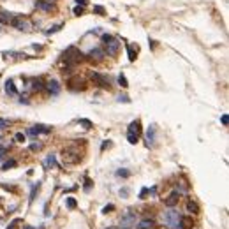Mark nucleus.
<instances>
[{"label": "nucleus", "mask_w": 229, "mask_h": 229, "mask_svg": "<svg viewBox=\"0 0 229 229\" xmlns=\"http://www.w3.org/2000/svg\"><path fill=\"white\" fill-rule=\"evenodd\" d=\"M93 12H97V14H101V16H102V14H104L106 11H104V7H102V6H95V7H93Z\"/></svg>", "instance_id": "38"}, {"label": "nucleus", "mask_w": 229, "mask_h": 229, "mask_svg": "<svg viewBox=\"0 0 229 229\" xmlns=\"http://www.w3.org/2000/svg\"><path fill=\"white\" fill-rule=\"evenodd\" d=\"M23 229H35V227H32V226H25Z\"/></svg>", "instance_id": "47"}, {"label": "nucleus", "mask_w": 229, "mask_h": 229, "mask_svg": "<svg viewBox=\"0 0 229 229\" xmlns=\"http://www.w3.org/2000/svg\"><path fill=\"white\" fill-rule=\"evenodd\" d=\"M136 220H137V215L136 213H125L123 217L120 218V229H132V227H136Z\"/></svg>", "instance_id": "5"}, {"label": "nucleus", "mask_w": 229, "mask_h": 229, "mask_svg": "<svg viewBox=\"0 0 229 229\" xmlns=\"http://www.w3.org/2000/svg\"><path fill=\"white\" fill-rule=\"evenodd\" d=\"M127 134H134V136L139 137V134H141V122H139V120L131 122V125H129V131H127Z\"/></svg>", "instance_id": "13"}, {"label": "nucleus", "mask_w": 229, "mask_h": 229, "mask_svg": "<svg viewBox=\"0 0 229 229\" xmlns=\"http://www.w3.org/2000/svg\"><path fill=\"white\" fill-rule=\"evenodd\" d=\"M118 83H120V87H123V88L129 87V83H127V78L123 76V74H120V76H118Z\"/></svg>", "instance_id": "30"}, {"label": "nucleus", "mask_w": 229, "mask_h": 229, "mask_svg": "<svg viewBox=\"0 0 229 229\" xmlns=\"http://www.w3.org/2000/svg\"><path fill=\"white\" fill-rule=\"evenodd\" d=\"M14 166H16V160H14V159H11V160L4 162V166H2V171H7L9 168H14Z\"/></svg>", "instance_id": "25"}, {"label": "nucleus", "mask_w": 229, "mask_h": 229, "mask_svg": "<svg viewBox=\"0 0 229 229\" xmlns=\"http://www.w3.org/2000/svg\"><path fill=\"white\" fill-rule=\"evenodd\" d=\"M116 101H118V102H125V104H129V102H131L129 95H125V93H123V95H118V99H116Z\"/></svg>", "instance_id": "31"}, {"label": "nucleus", "mask_w": 229, "mask_h": 229, "mask_svg": "<svg viewBox=\"0 0 229 229\" xmlns=\"http://www.w3.org/2000/svg\"><path fill=\"white\" fill-rule=\"evenodd\" d=\"M155 227V220L153 218H143L141 222L137 224V229H152Z\"/></svg>", "instance_id": "18"}, {"label": "nucleus", "mask_w": 229, "mask_h": 229, "mask_svg": "<svg viewBox=\"0 0 229 229\" xmlns=\"http://www.w3.org/2000/svg\"><path fill=\"white\" fill-rule=\"evenodd\" d=\"M43 88H44V83L41 79H32V90L37 92V90H43Z\"/></svg>", "instance_id": "21"}, {"label": "nucleus", "mask_w": 229, "mask_h": 229, "mask_svg": "<svg viewBox=\"0 0 229 229\" xmlns=\"http://www.w3.org/2000/svg\"><path fill=\"white\" fill-rule=\"evenodd\" d=\"M41 148H43V143H32V145H30V150H32V152H39Z\"/></svg>", "instance_id": "32"}, {"label": "nucleus", "mask_w": 229, "mask_h": 229, "mask_svg": "<svg viewBox=\"0 0 229 229\" xmlns=\"http://www.w3.org/2000/svg\"><path fill=\"white\" fill-rule=\"evenodd\" d=\"M129 175H131V173H129L127 169H118V171H116V176H118V178H129Z\"/></svg>", "instance_id": "28"}, {"label": "nucleus", "mask_w": 229, "mask_h": 229, "mask_svg": "<svg viewBox=\"0 0 229 229\" xmlns=\"http://www.w3.org/2000/svg\"><path fill=\"white\" fill-rule=\"evenodd\" d=\"M178 203H180V192H176V191L171 192V194L164 199V204H166L168 208H175Z\"/></svg>", "instance_id": "9"}, {"label": "nucleus", "mask_w": 229, "mask_h": 229, "mask_svg": "<svg viewBox=\"0 0 229 229\" xmlns=\"http://www.w3.org/2000/svg\"><path fill=\"white\" fill-rule=\"evenodd\" d=\"M44 166H46V168H49V166H56V159H55V155H48Z\"/></svg>", "instance_id": "23"}, {"label": "nucleus", "mask_w": 229, "mask_h": 229, "mask_svg": "<svg viewBox=\"0 0 229 229\" xmlns=\"http://www.w3.org/2000/svg\"><path fill=\"white\" fill-rule=\"evenodd\" d=\"M185 212L187 213H199V204H197L196 201L189 199V201L185 203Z\"/></svg>", "instance_id": "16"}, {"label": "nucleus", "mask_w": 229, "mask_h": 229, "mask_svg": "<svg viewBox=\"0 0 229 229\" xmlns=\"http://www.w3.org/2000/svg\"><path fill=\"white\" fill-rule=\"evenodd\" d=\"M180 226H182V229H192L194 227V220H192L189 215H182L180 217Z\"/></svg>", "instance_id": "15"}, {"label": "nucleus", "mask_w": 229, "mask_h": 229, "mask_svg": "<svg viewBox=\"0 0 229 229\" xmlns=\"http://www.w3.org/2000/svg\"><path fill=\"white\" fill-rule=\"evenodd\" d=\"M35 7L41 9V11H51L53 9L51 2H46V0H35Z\"/></svg>", "instance_id": "19"}, {"label": "nucleus", "mask_w": 229, "mask_h": 229, "mask_svg": "<svg viewBox=\"0 0 229 229\" xmlns=\"http://www.w3.org/2000/svg\"><path fill=\"white\" fill-rule=\"evenodd\" d=\"M44 88L48 90L49 95H58V93H60V85H58L56 79H49V81L44 85Z\"/></svg>", "instance_id": "10"}, {"label": "nucleus", "mask_w": 229, "mask_h": 229, "mask_svg": "<svg viewBox=\"0 0 229 229\" xmlns=\"http://www.w3.org/2000/svg\"><path fill=\"white\" fill-rule=\"evenodd\" d=\"M102 44H104V53L109 55V56H116L118 51H120V41L111 37L109 34L102 35Z\"/></svg>", "instance_id": "2"}, {"label": "nucleus", "mask_w": 229, "mask_h": 229, "mask_svg": "<svg viewBox=\"0 0 229 229\" xmlns=\"http://www.w3.org/2000/svg\"><path fill=\"white\" fill-rule=\"evenodd\" d=\"M220 122H222V125H227V122H229L227 115H222V116H220Z\"/></svg>", "instance_id": "42"}, {"label": "nucleus", "mask_w": 229, "mask_h": 229, "mask_svg": "<svg viewBox=\"0 0 229 229\" xmlns=\"http://www.w3.org/2000/svg\"><path fill=\"white\" fill-rule=\"evenodd\" d=\"M4 152H6V150H0V160H2V157H4Z\"/></svg>", "instance_id": "46"}, {"label": "nucleus", "mask_w": 229, "mask_h": 229, "mask_svg": "<svg viewBox=\"0 0 229 229\" xmlns=\"http://www.w3.org/2000/svg\"><path fill=\"white\" fill-rule=\"evenodd\" d=\"M6 127H9V120L7 118H0V131L6 129Z\"/></svg>", "instance_id": "35"}, {"label": "nucleus", "mask_w": 229, "mask_h": 229, "mask_svg": "<svg viewBox=\"0 0 229 229\" xmlns=\"http://www.w3.org/2000/svg\"><path fill=\"white\" fill-rule=\"evenodd\" d=\"M83 189H85V192H90V189H92V180L90 178H85V187Z\"/></svg>", "instance_id": "33"}, {"label": "nucleus", "mask_w": 229, "mask_h": 229, "mask_svg": "<svg viewBox=\"0 0 229 229\" xmlns=\"http://www.w3.org/2000/svg\"><path fill=\"white\" fill-rule=\"evenodd\" d=\"M109 146H111V141H104L102 145H101V150L104 152V150H106V148H109Z\"/></svg>", "instance_id": "41"}, {"label": "nucleus", "mask_w": 229, "mask_h": 229, "mask_svg": "<svg viewBox=\"0 0 229 229\" xmlns=\"http://www.w3.org/2000/svg\"><path fill=\"white\" fill-rule=\"evenodd\" d=\"M88 58H90V60H95V62H101V60L106 58V53H104V49H101V48H93L92 51L88 53Z\"/></svg>", "instance_id": "11"}, {"label": "nucleus", "mask_w": 229, "mask_h": 229, "mask_svg": "<svg viewBox=\"0 0 229 229\" xmlns=\"http://www.w3.org/2000/svg\"><path fill=\"white\" fill-rule=\"evenodd\" d=\"M12 20L11 14H7V12H0V23H9Z\"/></svg>", "instance_id": "24"}, {"label": "nucleus", "mask_w": 229, "mask_h": 229, "mask_svg": "<svg viewBox=\"0 0 229 229\" xmlns=\"http://www.w3.org/2000/svg\"><path fill=\"white\" fill-rule=\"evenodd\" d=\"M20 102H21V104H28V101H27V97H21V99H20Z\"/></svg>", "instance_id": "45"}, {"label": "nucleus", "mask_w": 229, "mask_h": 229, "mask_svg": "<svg viewBox=\"0 0 229 229\" xmlns=\"http://www.w3.org/2000/svg\"><path fill=\"white\" fill-rule=\"evenodd\" d=\"M69 88L71 90H85L87 88V83H85V79H81V78H74V79H71L69 81Z\"/></svg>", "instance_id": "12"}, {"label": "nucleus", "mask_w": 229, "mask_h": 229, "mask_svg": "<svg viewBox=\"0 0 229 229\" xmlns=\"http://www.w3.org/2000/svg\"><path fill=\"white\" fill-rule=\"evenodd\" d=\"M21 222H23L21 218H14V220H12V222L9 224V226H7V229H16V227H18V226H20Z\"/></svg>", "instance_id": "29"}, {"label": "nucleus", "mask_w": 229, "mask_h": 229, "mask_svg": "<svg viewBox=\"0 0 229 229\" xmlns=\"http://www.w3.org/2000/svg\"><path fill=\"white\" fill-rule=\"evenodd\" d=\"M146 196H148V189L146 187H143L141 192H139V199H146Z\"/></svg>", "instance_id": "36"}, {"label": "nucleus", "mask_w": 229, "mask_h": 229, "mask_svg": "<svg viewBox=\"0 0 229 229\" xmlns=\"http://www.w3.org/2000/svg\"><path fill=\"white\" fill-rule=\"evenodd\" d=\"M46 2H55V0H46Z\"/></svg>", "instance_id": "48"}, {"label": "nucleus", "mask_w": 229, "mask_h": 229, "mask_svg": "<svg viewBox=\"0 0 229 229\" xmlns=\"http://www.w3.org/2000/svg\"><path fill=\"white\" fill-rule=\"evenodd\" d=\"M127 139H129V143H131V145H136L139 137H137V136H134V134H127Z\"/></svg>", "instance_id": "34"}, {"label": "nucleus", "mask_w": 229, "mask_h": 229, "mask_svg": "<svg viewBox=\"0 0 229 229\" xmlns=\"http://www.w3.org/2000/svg\"><path fill=\"white\" fill-rule=\"evenodd\" d=\"M76 2H78V6H81V7L87 6V0H76Z\"/></svg>", "instance_id": "44"}, {"label": "nucleus", "mask_w": 229, "mask_h": 229, "mask_svg": "<svg viewBox=\"0 0 229 229\" xmlns=\"http://www.w3.org/2000/svg\"><path fill=\"white\" fill-rule=\"evenodd\" d=\"M113 210H115V204H108V206L102 208V213H109V212H113Z\"/></svg>", "instance_id": "40"}, {"label": "nucleus", "mask_w": 229, "mask_h": 229, "mask_svg": "<svg viewBox=\"0 0 229 229\" xmlns=\"http://www.w3.org/2000/svg\"><path fill=\"white\" fill-rule=\"evenodd\" d=\"M127 194H129V191H127V189H122V191H120V196L122 197H127Z\"/></svg>", "instance_id": "43"}, {"label": "nucleus", "mask_w": 229, "mask_h": 229, "mask_svg": "<svg viewBox=\"0 0 229 229\" xmlns=\"http://www.w3.org/2000/svg\"><path fill=\"white\" fill-rule=\"evenodd\" d=\"M67 208H71V210H74V208L78 206V203H76V199L74 197H67Z\"/></svg>", "instance_id": "27"}, {"label": "nucleus", "mask_w": 229, "mask_h": 229, "mask_svg": "<svg viewBox=\"0 0 229 229\" xmlns=\"http://www.w3.org/2000/svg\"><path fill=\"white\" fill-rule=\"evenodd\" d=\"M62 160H64V164H67V166L78 164L81 160V153H79V150L74 148V146L64 148V152H62Z\"/></svg>", "instance_id": "4"}, {"label": "nucleus", "mask_w": 229, "mask_h": 229, "mask_svg": "<svg viewBox=\"0 0 229 229\" xmlns=\"http://www.w3.org/2000/svg\"><path fill=\"white\" fill-rule=\"evenodd\" d=\"M108 229H116V227H108Z\"/></svg>", "instance_id": "49"}, {"label": "nucleus", "mask_w": 229, "mask_h": 229, "mask_svg": "<svg viewBox=\"0 0 229 229\" xmlns=\"http://www.w3.org/2000/svg\"><path fill=\"white\" fill-rule=\"evenodd\" d=\"M14 139H16L18 143H23L25 141V134H23V132H18L16 136H14Z\"/></svg>", "instance_id": "37"}, {"label": "nucleus", "mask_w": 229, "mask_h": 229, "mask_svg": "<svg viewBox=\"0 0 229 229\" xmlns=\"http://www.w3.org/2000/svg\"><path fill=\"white\" fill-rule=\"evenodd\" d=\"M92 79L95 83H97L101 88H106V90H111V85H109V79L106 76H102V74H99V72H95L93 71L92 72Z\"/></svg>", "instance_id": "7"}, {"label": "nucleus", "mask_w": 229, "mask_h": 229, "mask_svg": "<svg viewBox=\"0 0 229 229\" xmlns=\"http://www.w3.org/2000/svg\"><path fill=\"white\" fill-rule=\"evenodd\" d=\"M14 28H18V30H23V32H27L28 28H30V23L27 21V20H23L21 16H16V18H12L11 21H9Z\"/></svg>", "instance_id": "8"}, {"label": "nucleus", "mask_w": 229, "mask_h": 229, "mask_svg": "<svg viewBox=\"0 0 229 229\" xmlns=\"http://www.w3.org/2000/svg\"><path fill=\"white\" fill-rule=\"evenodd\" d=\"M51 132V127H48V125H43V123H39V125H34V127H30L27 131V134H30V136H39V134H49Z\"/></svg>", "instance_id": "6"}, {"label": "nucleus", "mask_w": 229, "mask_h": 229, "mask_svg": "<svg viewBox=\"0 0 229 229\" xmlns=\"http://www.w3.org/2000/svg\"><path fill=\"white\" fill-rule=\"evenodd\" d=\"M83 58H85V55H83L81 51H78L74 46L67 48L65 53H64V60H65V65L67 67H74L78 62H81Z\"/></svg>", "instance_id": "3"}, {"label": "nucleus", "mask_w": 229, "mask_h": 229, "mask_svg": "<svg viewBox=\"0 0 229 229\" xmlns=\"http://www.w3.org/2000/svg\"><path fill=\"white\" fill-rule=\"evenodd\" d=\"M4 88H6L7 95H11V97H16V95H18V90H16V87H14V81H12V79H7Z\"/></svg>", "instance_id": "14"}, {"label": "nucleus", "mask_w": 229, "mask_h": 229, "mask_svg": "<svg viewBox=\"0 0 229 229\" xmlns=\"http://www.w3.org/2000/svg\"><path fill=\"white\" fill-rule=\"evenodd\" d=\"M83 11H85V7H81V6L74 7V14H76V16H81V14H83Z\"/></svg>", "instance_id": "39"}, {"label": "nucleus", "mask_w": 229, "mask_h": 229, "mask_svg": "<svg viewBox=\"0 0 229 229\" xmlns=\"http://www.w3.org/2000/svg\"><path fill=\"white\" fill-rule=\"evenodd\" d=\"M180 217H182V213L176 212L175 208H171V210H168V212L162 213V222L168 229H182Z\"/></svg>", "instance_id": "1"}, {"label": "nucleus", "mask_w": 229, "mask_h": 229, "mask_svg": "<svg viewBox=\"0 0 229 229\" xmlns=\"http://www.w3.org/2000/svg\"><path fill=\"white\" fill-rule=\"evenodd\" d=\"M155 131H157V129H155V125H150L148 127V131H146V145L148 146H152L153 143H155Z\"/></svg>", "instance_id": "17"}, {"label": "nucleus", "mask_w": 229, "mask_h": 229, "mask_svg": "<svg viewBox=\"0 0 229 229\" xmlns=\"http://www.w3.org/2000/svg\"><path fill=\"white\" fill-rule=\"evenodd\" d=\"M125 49H127V55H129V60L134 62V60H136V53H137V51H134V48H132L131 44H127Z\"/></svg>", "instance_id": "20"}, {"label": "nucleus", "mask_w": 229, "mask_h": 229, "mask_svg": "<svg viewBox=\"0 0 229 229\" xmlns=\"http://www.w3.org/2000/svg\"><path fill=\"white\" fill-rule=\"evenodd\" d=\"M79 125H83L85 129H92L93 123H92L90 120H87V118H79Z\"/></svg>", "instance_id": "26"}, {"label": "nucleus", "mask_w": 229, "mask_h": 229, "mask_svg": "<svg viewBox=\"0 0 229 229\" xmlns=\"http://www.w3.org/2000/svg\"><path fill=\"white\" fill-rule=\"evenodd\" d=\"M62 28H64V23H58V25H55V27H51L49 30H46V34H48V35H51V34L58 32V30H62Z\"/></svg>", "instance_id": "22"}]
</instances>
